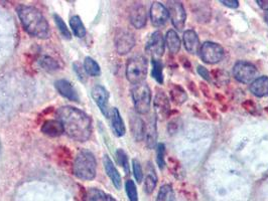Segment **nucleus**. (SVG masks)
<instances>
[{
	"label": "nucleus",
	"mask_w": 268,
	"mask_h": 201,
	"mask_svg": "<svg viewBox=\"0 0 268 201\" xmlns=\"http://www.w3.org/2000/svg\"><path fill=\"white\" fill-rule=\"evenodd\" d=\"M148 71L147 60L142 55H135L128 60L126 65V78L132 84L142 82Z\"/></svg>",
	"instance_id": "obj_4"
},
{
	"label": "nucleus",
	"mask_w": 268,
	"mask_h": 201,
	"mask_svg": "<svg viewBox=\"0 0 268 201\" xmlns=\"http://www.w3.org/2000/svg\"><path fill=\"white\" fill-rule=\"evenodd\" d=\"M251 93L258 97L263 98L268 96V77L257 78L253 82L250 83Z\"/></svg>",
	"instance_id": "obj_19"
},
{
	"label": "nucleus",
	"mask_w": 268,
	"mask_h": 201,
	"mask_svg": "<svg viewBox=\"0 0 268 201\" xmlns=\"http://www.w3.org/2000/svg\"><path fill=\"white\" fill-rule=\"evenodd\" d=\"M70 25H71V28H72L74 35L77 38L82 39L86 36V28H85V25H84L82 19L80 18V16H78V15L72 16L70 19Z\"/></svg>",
	"instance_id": "obj_25"
},
{
	"label": "nucleus",
	"mask_w": 268,
	"mask_h": 201,
	"mask_svg": "<svg viewBox=\"0 0 268 201\" xmlns=\"http://www.w3.org/2000/svg\"><path fill=\"white\" fill-rule=\"evenodd\" d=\"M17 14L23 28L29 35L41 40L49 38V25L39 9L34 6L20 5L17 8Z\"/></svg>",
	"instance_id": "obj_2"
},
{
	"label": "nucleus",
	"mask_w": 268,
	"mask_h": 201,
	"mask_svg": "<svg viewBox=\"0 0 268 201\" xmlns=\"http://www.w3.org/2000/svg\"><path fill=\"white\" fill-rule=\"evenodd\" d=\"M154 112H155V116L159 118L160 120L167 119L170 114H171V105H170V100L168 96L159 91L156 93L155 98H154Z\"/></svg>",
	"instance_id": "obj_12"
},
{
	"label": "nucleus",
	"mask_w": 268,
	"mask_h": 201,
	"mask_svg": "<svg viewBox=\"0 0 268 201\" xmlns=\"http://www.w3.org/2000/svg\"><path fill=\"white\" fill-rule=\"evenodd\" d=\"M116 159L119 165H121V167L123 168L124 172L126 174H129L130 171V166H129V160H128V156L125 153L124 150L122 149H118L116 151Z\"/></svg>",
	"instance_id": "obj_32"
},
{
	"label": "nucleus",
	"mask_w": 268,
	"mask_h": 201,
	"mask_svg": "<svg viewBox=\"0 0 268 201\" xmlns=\"http://www.w3.org/2000/svg\"><path fill=\"white\" fill-rule=\"evenodd\" d=\"M130 130L133 138L136 141H142L145 137V123L137 115H131Z\"/></svg>",
	"instance_id": "obj_17"
},
{
	"label": "nucleus",
	"mask_w": 268,
	"mask_h": 201,
	"mask_svg": "<svg viewBox=\"0 0 268 201\" xmlns=\"http://www.w3.org/2000/svg\"><path fill=\"white\" fill-rule=\"evenodd\" d=\"M84 69H85L87 75H90L92 77H98L101 74L100 66L98 65V63L96 61H94L90 56L85 57Z\"/></svg>",
	"instance_id": "obj_29"
},
{
	"label": "nucleus",
	"mask_w": 268,
	"mask_h": 201,
	"mask_svg": "<svg viewBox=\"0 0 268 201\" xmlns=\"http://www.w3.org/2000/svg\"><path fill=\"white\" fill-rule=\"evenodd\" d=\"M258 5L265 11H268V0H257Z\"/></svg>",
	"instance_id": "obj_40"
},
{
	"label": "nucleus",
	"mask_w": 268,
	"mask_h": 201,
	"mask_svg": "<svg viewBox=\"0 0 268 201\" xmlns=\"http://www.w3.org/2000/svg\"><path fill=\"white\" fill-rule=\"evenodd\" d=\"M42 132L48 137H59L63 135L64 128L59 120H47L43 124Z\"/></svg>",
	"instance_id": "obj_20"
},
{
	"label": "nucleus",
	"mask_w": 268,
	"mask_h": 201,
	"mask_svg": "<svg viewBox=\"0 0 268 201\" xmlns=\"http://www.w3.org/2000/svg\"><path fill=\"white\" fill-rule=\"evenodd\" d=\"M166 48V40L160 32H154L148 39L145 49L148 54L152 57L153 61H159L165 53Z\"/></svg>",
	"instance_id": "obj_8"
},
{
	"label": "nucleus",
	"mask_w": 268,
	"mask_h": 201,
	"mask_svg": "<svg viewBox=\"0 0 268 201\" xmlns=\"http://www.w3.org/2000/svg\"><path fill=\"white\" fill-rule=\"evenodd\" d=\"M168 10H169V14L173 22V25L177 28L178 31H182L185 24V19H186V13H185L182 3L179 1H171L169 2Z\"/></svg>",
	"instance_id": "obj_11"
},
{
	"label": "nucleus",
	"mask_w": 268,
	"mask_h": 201,
	"mask_svg": "<svg viewBox=\"0 0 268 201\" xmlns=\"http://www.w3.org/2000/svg\"><path fill=\"white\" fill-rule=\"evenodd\" d=\"M132 168H133L134 177H135V179L138 183H140L143 178V171H142V167H141L138 160H136V159L132 160Z\"/></svg>",
	"instance_id": "obj_36"
},
{
	"label": "nucleus",
	"mask_w": 268,
	"mask_h": 201,
	"mask_svg": "<svg viewBox=\"0 0 268 201\" xmlns=\"http://www.w3.org/2000/svg\"><path fill=\"white\" fill-rule=\"evenodd\" d=\"M92 98L99 107L101 113L105 117H110L111 109H109V93L104 87L100 84H96L92 89Z\"/></svg>",
	"instance_id": "obj_10"
},
{
	"label": "nucleus",
	"mask_w": 268,
	"mask_h": 201,
	"mask_svg": "<svg viewBox=\"0 0 268 201\" xmlns=\"http://www.w3.org/2000/svg\"><path fill=\"white\" fill-rule=\"evenodd\" d=\"M156 183H157V177L155 174V171L152 167V165L149 163L148 164V169H147V175L145 177L144 180V190L147 194H151L155 187H156Z\"/></svg>",
	"instance_id": "obj_26"
},
{
	"label": "nucleus",
	"mask_w": 268,
	"mask_h": 201,
	"mask_svg": "<svg viewBox=\"0 0 268 201\" xmlns=\"http://www.w3.org/2000/svg\"><path fill=\"white\" fill-rule=\"evenodd\" d=\"M150 20L154 26H163L167 23L170 14L169 10L159 2H153L150 7Z\"/></svg>",
	"instance_id": "obj_13"
},
{
	"label": "nucleus",
	"mask_w": 268,
	"mask_h": 201,
	"mask_svg": "<svg viewBox=\"0 0 268 201\" xmlns=\"http://www.w3.org/2000/svg\"><path fill=\"white\" fill-rule=\"evenodd\" d=\"M73 67H74V70H75L79 80L85 82L87 80V73H86L84 67H82L81 64H79V63H74Z\"/></svg>",
	"instance_id": "obj_37"
},
{
	"label": "nucleus",
	"mask_w": 268,
	"mask_h": 201,
	"mask_svg": "<svg viewBox=\"0 0 268 201\" xmlns=\"http://www.w3.org/2000/svg\"><path fill=\"white\" fill-rule=\"evenodd\" d=\"M146 145L148 148L152 149L155 147L157 140V130H156V118H151L150 121L145 125V137Z\"/></svg>",
	"instance_id": "obj_23"
},
{
	"label": "nucleus",
	"mask_w": 268,
	"mask_h": 201,
	"mask_svg": "<svg viewBox=\"0 0 268 201\" xmlns=\"http://www.w3.org/2000/svg\"><path fill=\"white\" fill-rule=\"evenodd\" d=\"M156 201H176V194L173 186L170 184H165L160 187Z\"/></svg>",
	"instance_id": "obj_28"
},
{
	"label": "nucleus",
	"mask_w": 268,
	"mask_h": 201,
	"mask_svg": "<svg viewBox=\"0 0 268 201\" xmlns=\"http://www.w3.org/2000/svg\"><path fill=\"white\" fill-rule=\"evenodd\" d=\"M198 73L203 79H205L208 81H211V75H210V73L208 72V70L206 68H204L202 66H199L198 67Z\"/></svg>",
	"instance_id": "obj_38"
},
{
	"label": "nucleus",
	"mask_w": 268,
	"mask_h": 201,
	"mask_svg": "<svg viewBox=\"0 0 268 201\" xmlns=\"http://www.w3.org/2000/svg\"><path fill=\"white\" fill-rule=\"evenodd\" d=\"M131 95L136 112L141 115L147 114L150 110L151 104V91L148 84L144 81L134 84L131 90Z\"/></svg>",
	"instance_id": "obj_5"
},
{
	"label": "nucleus",
	"mask_w": 268,
	"mask_h": 201,
	"mask_svg": "<svg viewBox=\"0 0 268 201\" xmlns=\"http://www.w3.org/2000/svg\"><path fill=\"white\" fill-rule=\"evenodd\" d=\"M125 189L129 201H138V193L134 181L127 180L125 183Z\"/></svg>",
	"instance_id": "obj_34"
},
{
	"label": "nucleus",
	"mask_w": 268,
	"mask_h": 201,
	"mask_svg": "<svg viewBox=\"0 0 268 201\" xmlns=\"http://www.w3.org/2000/svg\"><path fill=\"white\" fill-rule=\"evenodd\" d=\"M83 201H116L110 194L98 188H90L85 192Z\"/></svg>",
	"instance_id": "obj_22"
},
{
	"label": "nucleus",
	"mask_w": 268,
	"mask_h": 201,
	"mask_svg": "<svg viewBox=\"0 0 268 201\" xmlns=\"http://www.w3.org/2000/svg\"><path fill=\"white\" fill-rule=\"evenodd\" d=\"M40 65L44 70L49 71V72L57 71L60 68L58 62L55 59H52V57L47 56V55H45L42 57V59L40 60Z\"/></svg>",
	"instance_id": "obj_30"
},
{
	"label": "nucleus",
	"mask_w": 268,
	"mask_h": 201,
	"mask_svg": "<svg viewBox=\"0 0 268 201\" xmlns=\"http://www.w3.org/2000/svg\"><path fill=\"white\" fill-rule=\"evenodd\" d=\"M152 77L158 82H164V74H163V64L160 61L152 60Z\"/></svg>",
	"instance_id": "obj_31"
},
{
	"label": "nucleus",
	"mask_w": 268,
	"mask_h": 201,
	"mask_svg": "<svg viewBox=\"0 0 268 201\" xmlns=\"http://www.w3.org/2000/svg\"><path fill=\"white\" fill-rule=\"evenodd\" d=\"M103 164H104V168H105L107 175H108V177L111 179L114 186L117 189H120L121 188V176H120V173L118 172L117 168L115 167V165L113 164L112 160L109 158L108 155L104 156Z\"/></svg>",
	"instance_id": "obj_16"
},
{
	"label": "nucleus",
	"mask_w": 268,
	"mask_h": 201,
	"mask_svg": "<svg viewBox=\"0 0 268 201\" xmlns=\"http://www.w3.org/2000/svg\"><path fill=\"white\" fill-rule=\"evenodd\" d=\"M73 173L81 180H93L97 174L95 156L88 150L79 151L73 163Z\"/></svg>",
	"instance_id": "obj_3"
},
{
	"label": "nucleus",
	"mask_w": 268,
	"mask_h": 201,
	"mask_svg": "<svg viewBox=\"0 0 268 201\" xmlns=\"http://www.w3.org/2000/svg\"><path fill=\"white\" fill-rule=\"evenodd\" d=\"M183 44L185 49L192 54L198 53L200 49V40L197 33L193 30H187L183 33Z\"/></svg>",
	"instance_id": "obj_18"
},
{
	"label": "nucleus",
	"mask_w": 268,
	"mask_h": 201,
	"mask_svg": "<svg viewBox=\"0 0 268 201\" xmlns=\"http://www.w3.org/2000/svg\"><path fill=\"white\" fill-rule=\"evenodd\" d=\"M57 120L64 128V132L77 142H86L92 134V121L88 115L71 106L61 107L57 111Z\"/></svg>",
	"instance_id": "obj_1"
},
{
	"label": "nucleus",
	"mask_w": 268,
	"mask_h": 201,
	"mask_svg": "<svg viewBox=\"0 0 268 201\" xmlns=\"http://www.w3.org/2000/svg\"><path fill=\"white\" fill-rule=\"evenodd\" d=\"M233 74L235 79L242 83H251L257 79V69L255 66L244 61L235 64Z\"/></svg>",
	"instance_id": "obj_7"
},
{
	"label": "nucleus",
	"mask_w": 268,
	"mask_h": 201,
	"mask_svg": "<svg viewBox=\"0 0 268 201\" xmlns=\"http://www.w3.org/2000/svg\"><path fill=\"white\" fill-rule=\"evenodd\" d=\"M166 146L163 143H159L156 146V163L160 170H163L166 166Z\"/></svg>",
	"instance_id": "obj_33"
},
{
	"label": "nucleus",
	"mask_w": 268,
	"mask_h": 201,
	"mask_svg": "<svg viewBox=\"0 0 268 201\" xmlns=\"http://www.w3.org/2000/svg\"><path fill=\"white\" fill-rule=\"evenodd\" d=\"M110 118H111V126H112L114 134L117 137L124 136L126 133V128H125L124 122L122 120V117H121L118 109H116V108L111 109Z\"/></svg>",
	"instance_id": "obj_21"
},
{
	"label": "nucleus",
	"mask_w": 268,
	"mask_h": 201,
	"mask_svg": "<svg viewBox=\"0 0 268 201\" xmlns=\"http://www.w3.org/2000/svg\"><path fill=\"white\" fill-rule=\"evenodd\" d=\"M165 40H166V44L169 47L170 51L173 54H176L179 51L180 46H181V41L179 40V37L178 36V34L175 31H169L165 37Z\"/></svg>",
	"instance_id": "obj_24"
},
{
	"label": "nucleus",
	"mask_w": 268,
	"mask_h": 201,
	"mask_svg": "<svg viewBox=\"0 0 268 201\" xmlns=\"http://www.w3.org/2000/svg\"><path fill=\"white\" fill-rule=\"evenodd\" d=\"M170 94H171L172 101L177 105H182L187 99V95H186L185 91L178 84L172 85Z\"/></svg>",
	"instance_id": "obj_27"
},
{
	"label": "nucleus",
	"mask_w": 268,
	"mask_h": 201,
	"mask_svg": "<svg viewBox=\"0 0 268 201\" xmlns=\"http://www.w3.org/2000/svg\"><path fill=\"white\" fill-rule=\"evenodd\" d=\"M265 20H266V22L268 23V11H266V14H265Z\"/></svg>",
	"instance_id": "obj_41"
},
{
	"label": "nucleus",
	"mask_w": 268,
	"mask_h": 201,
	"mask_svg": "<svg viewBox=\"0 0 268 201\" xmlns=\"http://www.w3.org/2000/svg\"><path fill=\"white\" fill-rule=\"evenodd\" d=\"M200 53L202 60L205 63L209 65H215L223 60L225 52L220 44L212 41H206L201 45Z\"/></svg>",
	"instance_id": "obj_6"
},
{
	"label": "nucleus",
	"mask_w": 268,
	"mask_h": 201,
	"mask_svg": "<svg viewBox=\"0 0 268 201\" xmlns=\"http://www.w3.org/2000/svg\"><path fill=\"white\" fill-rule=\"evenodd\" d=\"M220 2L230 8H237L239 6V2L237 0H221Z\"/></svg>",
	"instance_id": "obj_39"
},
{
	"label": "nucleus",
	"mask_w": 268,
	"mask_h": 201,
	"mask_svg": "<svg viewBox=\"0 0 268 201\" xmlns=\"http://www.w3.org/2000/svg\"><path fill=\"white\" fill-rule=\"evenodd\" d=\"M129 18L131 24L135 28H142L146 24L147 13L145 7L141 3H134L131 6Z\"/></svg>",
	"instance_id": "obj_14"
},
{
	"label": "nucleus",
	"mask_w": 268,
	"mask_h": 201,
	"mask_svg": "<svg viewBox=\"0 0 268 201\" xmlns=\"http://www.w3.org/2000/svg\"><path fill=\"white\" fill-rule=\"evenodd\" d=\"M53 18H55V21L57 23V26L59 28V31L61 33V35L63 36L64 39L66 40H70L72 35H71V32L69 31V28L67 27L66 23L64 22V20L61 18V16H59L58 14H55L53 15Z\"/></svg>",
	"instance_id": "obj_35"
},
{
	"label": "nucleus",
	"mask_w": 268,
	"mask_h": 201,
	"mask_svg": "<svg viewBox=\"0 0 268 201\" xmlns=\"http://www.w3.org/2000/svg\"><path fill=\"white\" fill-rule=\"evenodd\" d=\"M55 87L57 91L60 93L61 96L64 98L73 101V102H78L79 101V96L74 88V85L68 81L67 80H59L55 82Z\"/></svg>",
	"instance_id": "obj_15"
},
{
	"label": "nucleus",
	"mask_w": 268,
	"mask_h": 201,
	"mask_svg": "<svg viewBox=\"0 0 268 201\" xmlns=\"http://www.w3.org/2000/svg\"><path fill=\"white\" fill-rule=\"evenodd\" d=\"M114 42L116 51L119 54H126L135 45V39L129 31L118 30L115 35Z\"/></svg>",
	"instance_id": "obj_9"
}]
</instances>
